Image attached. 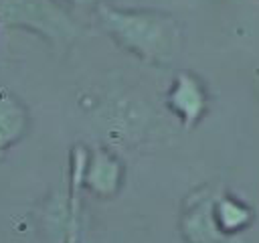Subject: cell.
Returning a JSON list of instances; mask_svg holds the SVG:
<instances>
[{
  "label": "cell",
  "mask_w": 259,
  "mask_h": 243,
  "mask_svg": "<svg viewBox=\"0 0 259 243\" xmlns=\"http://www.w3.org/2000/svg\"><path fill=\"white\" fill-rule=\"evenodd\" d=\"M166 107L178 117L184 130H190L208 111V91L194 73L180 71L166 93Z\"/></svg>",
  "instance_id": "cell-5"
},
{
  "label": "cell",
  "mask_w": 259,
  "mask_h": 243,
  "mask_svg": "<svg viewBox=\"0 0 259 243\" xmlns=\"http://www.w3.org/2000/svg\"><path fill=\"white\" fill-rule=\"evenodd\" d=\"M30 128V113L16 93L0 87V154L16 146Z\"/></svg>",
  "instance_id": "cell-7"
},
{
  "label": "cell",
  "mask_w": 259,
  "mask_h": 243,
  "mask_svg": "<svg viewBox=\"0 0 259 243\" xmlns=\"http://www.w3.org/2000/svg\"><path fill=\"white\" fill-rule=\"evenodd\" d=\"M61 2H67L75 8H97L101 4H107V0H61Z\"/></svg>",
  "instance_id": "cell-9"
},
{
  "label": "cell",
  "mask_w": 259,
  "mask_h": 243,
  "mask_svg": "<svg viewBox=\"0 0 259 243\" xmlns=\"http://www.w3.org/2000/svg\"><path fill=\"white\" fill-rule=\"evenodd\" d=\"M125 178V168L121 158L109 148L89 150L85 172H83V188H87L97 198H113Z\"/></svg>",
  "instance_id": "cell-6"
},
{
  "label": "cell",
  "mask_w": 259,
  "mask_h": 243,
  "mask_svg": "<svg viewBox=\"0 0 259 243\" xmlns=\"http://www.w3.org/2000/svg\"><path fill=\"white\" fill-rule=\"evenodd\" d=\"M0 22L30 30L65 55L81 36V26L61 0H0Z\"/></svg>",
  "instance_id": "cell-2"
},
{
  "label": "cell",
  "mask_w": 259,
  "mask_h": 243,
  "mask_svg": "<svg viewBox=\"0 0 259 243\" xmlns=\"http://www.w3.org/2000/svg\"><path fill=\"white\" fill-rule=\"evenodd\" d=\"M99 28L123 51L154 67H170L182 53L184 34L176 16L152 8H95Z\"/></svg>",
  "instance_id": "cell-1"
},
{
  "label": "cell",
  "mask_w": 259,
  "mask_h": 243,
  "mask_svg": "<svg viewBox=\"0 0 259 243\" xmlns=\"http://www.w3.org/2000/svg\"><path fill=\"white\" fill-rule=\"evenodd\" d=\"M221 186H196L182 202L178 229L186 243H241L225 235L214 221V196Z\"/></svg>",
  "instance_id": "cell-3"
},
{
  "label": "cell",
  "mask_w": 259,
  "mask_h": 243,
  "mask_svg": "<svg viewBox=\"0 0 259 243\" xmlns=\"http://www.w3.org/2000/svg\"><path fill=\"white\" fill-rule=\"evenodd\" d=\"M103 128L113 146H132L140 140V134H148L152 117L146 105L130 97H117L109 103H103Z\"/></svg>",
  "instance_id": "cell-4"
},
{
  "label": "cell",
  "mask_w": 259,
  "mask_h": 243,
  "mask_svg": "<svg viewBox=\"0 0 259 243\" xmlns=\"http://www.w3.org/2000/svg\"><path fill=\"white\" fill-rule=\"evenodd\" d=\"M61 243H81V229H69Z\"/></svg>",
  "instance_id": "cell-10"
},
{
  "label": "cell",
  "mask_w": 259,
  "mask_h": 243,
  "mask_svg": "<svg viewBox=\"0 0 259 243\" xmlns=\"http://www.w3.org/2000/svg\"><path fill=\"white\" fill-rule=\"evenodd\" d=\"M214 221L225 235L237 237L253 223V211L231 192L219 188L214 196Z\"/></svg>",
  "instance_id": "cell-8"
}]
</instances>
